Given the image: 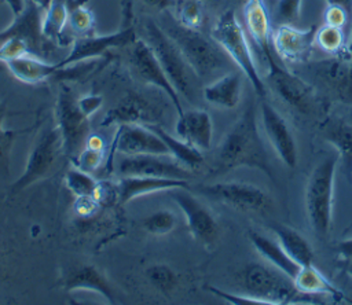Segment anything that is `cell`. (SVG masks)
<instances>
[{"mask_svg": "<svg viewBox=\"0 0 352 305\" xmlns=\"http://www.w3.org/2000/svg\"><path fill=\"white\" fill-rule=\"evenodd\" d=\"M267 82L282 102L301 114H311L318 103L315 88L304 78L282 67L274 58V49L265 56Z\"/></svg>", "mask_w": 352, "mask_h": 305, "instance_id": "10", "label": "cell"}, {"mask_svg": "<svg viewBox=\"0 0 352 305\" xmlns=\"http://www.w3.org/2000/svg\"><path fill=\"white\" fill-rule=\"evenodd\" d=\"M25 1L36 3V4H37V5H40L43 10H45V8L48 7V4H50V1H51V0H25Z\"/></svg>", "mask_w": 352, "mask_h": 305, "instance_id": "49", "label": "cell"}, {"mask_svg": "<svg viewBox=\"0 0 352 305\" xmlns=\"http://www.w3.org/2000/svg\"><path fill=\"white\" fill-rule=\"evenodd\" d=\"M65 184L72 194L81 199H89L95 196L99 187L98 181L91 176V173H87L77 166L70 168L66 172Z\"/></svg>", "mask_w": 352, "mask_h": 305, "instance_id": "35", "label": "cell"}, {"mask_svg": "<svg viewBox=\"0 0 352 305\" xmlns=\"http://www.w3.org/2000/svg\"><path fill=\"white\" fill-rule=\"evenodd\" d=\"M327 7H336L348 14V16L352 19V0H326Z\"/></svg>", "mask_w": 352, "mask_h": 305, "instance_id": "44", "label": "cell"}, {"mask_svg": "<svg viewBox=\"0 0 352 305\" xmlns=\"http://www.w3.org/2000/svg\"><path fill=\"white\" fill-rule=\"evenodd\" d=\"M146 4L154 7V8H158V10H168L170 7H175L177 4L176 0H143Z\"/></svg>", "mask_w": 352, "mask_h": 305, "instance_id": "45", "label": "cell"}, {"mask_svg": "<svg viewBox=\"0 0 352 305\" xmlns=\"http://www.w3.org/2000/svg\"><path fill=\"white\" fill-rule=\"evenodd\" d=\"M143 125L148 126L153 132H155L162 139V142L165 143L169 151V155L184 168L192 170V169H198L204 163L202 151L190 146L180 137L172 136L160 124H143Z\"/></svg>", "mask_w": 352, "mask_h": 305, "instance_id": "29", "label": "cell"}, {"mask_svg": "<svg viewBox=\"0 0 352 305\" xmlns=\"http://www.w3.org/2000/svg\"><path fill=\"white\" fill-rule=\"evenodd\" d=\"M316 30L315 25L304 30L294 27V25H278L271 34L272 49L285 62L305 60L315 44Z\"/></svg>", "mask_w": 352, "mask_h": 305, "instance_id": "18", "label": "cell"}, {"mask_svg": "<svg viewBox=\"0 0 352 305\" xmlns=\"http://www.w3.org/2000/svg\"><path fill=\"white\" fill-rule=\"evenodd\" d=\"M192 192L242 212H263L271 206L270 196L260 187L249 183L219 181L198 184L192 188Z\"/></svg>", "mask_w": 352, "mask_h": 305, "instance_id": "11", "label": "cell"}, {"mask_svg": "<svg viewBox=\"0 0 352 305\" xmlns=\"http://www.w3.org/2000/svg\"><path fill=\"white\" fill-rule=\"evenodd\" d=\"M43 8L36 3L26 1L21 14L14 16V21L8 27L0 32V43L8 37H21L29 45L30 54L45 58L47 44L50 43L41 32Z\"/></svg>", "mask_w": 352, "mask_h": 305, "instance_id": "16", "label": "cell"}, {"mask_svg": "<svg viewBox=\"0 0 352 305\" xmlns=\"http://www.w3.org/2000/svg\"><path fill=\"white\" fill-rule=\"evenodd\" d=\"M113 124H160L157 122V110L148 100L140 95L128 93L103 117L100 125Z\"/></svg>", "mask_w": 352, "mask_h": 305, "instance_id": "21", "label": "cell"}, {"mask_svg": "<svg viewBox=\"0 0 352 305\" xmlns=\"http://www.w3.org/2000/svg\"><path fill=\"white\" fill-rule=\"evenodd\" d=\"M60 154H63V142L59 126L56 122L44 124L36 133L23 172L11 185L12 194L21 192L29 185L45 179L55 168Z\"/></svg>", "mask_w": 352, "mask_h": 305, "instance_id": "7", "label": "cell"}, {"mask_svg": "<svg viewBox=\"0 0 352 305\" xmlns=\"http://www.w3.org/2000/svg\"><path fill=\"white\" fill-rule=\"evenodd\" d=\"M242 76L239 71L231 70L210 81L202 88L204 99L220 109H235L241 102Z\"/></svg>", "mask_w": 352, "mask_h": 305, "instance_id": "24", "label": "cell"}, {"mask_svg": "<svg viewBox=\"0 0 352 305\" xmlns=\"http://www.w3.org/2000/svg\"><path fill=\"white\" fill-rule=\"evenodd\" d=\"M186 188L187 187H177L169 190V195L183 212L191 236L201 245L212 247L216 243L220 232L217 220L209 207L202 203L194 195V192Z\"/></svg>", "mask_w": 352, "mask_h": 305, "instance_id": "12", "label": "cell"}, {"mask_svg": "<svg viewBox=\"0 0 352 305\" xmlns=\"http://www.w3.org/2000/svg\"><path fill=\"white\" fill-rule=\"evenodd\" d=\"M77 102H78L80 109L84 111V114L87 117H91L94 113H96L102 107L103 98H102V95L89 93V95H85L82 98H78Z\"/></svg>", "mask_w": 352, "mask_h": 305, "instance_id": "42", "label": "cell"}, {"mask_svg": "<svg viewBox=\"0 0 352 305\" xmlns=\"http://www.w3.org/2000/svg\"><path fill=\"white\" fill-rule=\"evenodd\" d=\"M66 290L67 291H76V290L94 291L100 294L110 304L117 302V293L114 287L110 284L107 278L94 265H85L74 271L66 282Z\"/></svg>", "mask_w": 352, "mask_h": 305, "instance_id": "27", "label": "cell"}, {"mask_svg": "<svg viewBox=\"0 0 352 305\" xmlns=\"http://www.w3.org/2000/svg\"><path fill=\"white\" fill-rule=\"evenodd\" d=\"M243 21L248 34L257 49L265 58L272 52L271 47V22L264 0H249L243 5Z\"/></svg>", "mask_w": 352, "mask_h": 305, "instance_id": "23", "label": "cell"}, {"mask_svg": "<svg viewBox=\"0 0 352 305\" xmlns=\"http://www.w3.org/2000/svg\"><path fill=\"white\" fill-rule=\"evenodd\" d=\"M337 254L342 261L352 260V238L344 239L337 246Z\"/></svg>", "mask_w": 352, "mask_h": 305, "instance_id": "43", "label": "cell"}, {"mask_svg": "<svg viewBox=\"0 0 352 305\" xmlns=\"http://www.w3.org/2000/svg\"><path fill=\"white\" fill-rule=\"evenodd\" d=\"M326 140L336 148L340 162L352 173V122L345 118H333L324 128Z\"/></svg>", "mask_w": 352, "mask_h": 305, "instance_id": "30", "label": "cell"}, {"mask_svg": "<svg viewBox=\"0 0 352 305\" xmlns=\"http://www.w3.org/2000/svg\"><path fill=\"white\" fill-rule=\"evenodd\" d=\"M175 129L177 137L190 146L202 152L210 150L213 139V121L206 110L194 109L183 111L180 115H177Z\"/></svg>", "mask_w": 352, "mask_h": 305, "instance_id": "20", "label": "cell"}, {"mask_svg": "<svg viewBox=\"0 0 352 305\" xmlns=\"http://www.w3.org/2000/svg\"><path fill=\"white\" fill-rule=\"evenodd\" d=\"M242 283L248 294L264 301L265 305L323 304L320 295L301 291L293 279L272 265L248 264L242 272Z\"/></svg>", "mask_w": 352, "mask_h": 305, "instance_id": "3", "label": "cell"}, {"mask_svg": "<svg viewBox=\"0 0 352 305\" xmlns=\"http://www.w3.org/2000/svg\"><path fill=\"white\" fill-rule=\"evenodd\" d=\"M144 36V41L155 54L161 67L164 69L166 77L177 91V93H182L188 102H192L195 98L197 82L199 78L190 67L176 44L153 19L146 21Z\"/></svg>", "mask_w": 352, "mask_h": 305, "instance_id": "6", "label": "cell"}, {"mask_svg": "<svg viewBox=\"0 0 352 305\" xmlns=\"http://www.w3.org/2000/svg\"><path fill=\"white\" fill-rule=\"evenodd\" d=\"M4 63L16 80L26 84H37L48 78H55L59 70L58 63H48L33 54H25Z\"/></svg>", "mask_w": 352, "mask_h": 305, "instance_id": "26", "label": "cell"}, {"mask_svg": "<svg viewBox=\"0 0 352 305\" xmlns=\"http://www.w3.org/2000/svg\"><path fill=\"white\" fill-rule=\"evenodd\" d=\"M346 40L349 43V34L346 30H344L342 27H338V26L327 25V23H324L322 27H319L316 30V36H315V43L322 49H324L326 52L333 54V55H341L342 49H346V52H348Z\"/></svg>", "mask_w": 352, "mask_h": 305, "instance_id": "33", "label": "cell"}, {"mask_svg": "<svg viewBox=\"0 0 352 305\" xmlns=\"http://www.w3.org/2000/svg\"><path fill=\"white\" fill-rule=\"evenodd\" d=\"M311 74L327 91L345 102H352V73L349 58L334 55L308 65Z\"/></svg>", "mask_w": 352, "mask_h": 305, "instance_id": "19", "label": "cell"}, {"mask_svg": "<svg viewBox=\"0 0 352 305\" xmlns=\"http://www.w3.org/2000/svg\"><path fill=\"white\" fill-rule=\"evenodd\" d=\"M177 21L192 29H198L202 22V5L198 0H182L177 4Z\"/></svg>", "mask_w": 352, "mask_h": 305, "instance_id": "38", "label": "cell"}, {"mask_svg": "<svg viewBox=\"0 0 352 305\" xmlns=\"http://www.w3.org/2000/svg\"><path fill=\"white\" fill-rule=\"evenodd\" d=\"M236 168H252L274 179L267 150L261 139L254 106H248L220 142L212 165L214 174H223Z\"/></svg>", "mask_w": 352, "mask_h": 305, "instance_id": "1", "label": "cell"}, {"mask_svg": "<svg viewBox=\"0 0 352 305\" xmlns=\"http://www.w3.org/2000/svg\"><path fill=\"white\" fill-rule=\"evenodd\" d=\"M160 26L176 44L199 80H216L224 73L231 71L230 67L234 63L231 58L216 41L213 43L206 38L198 29L187 27L169 15L162 18Z\"/></svg>", "mask_w": 352, "mask_h": 305, "instance_id": "2", "label": "cell"}, {"mask_svg": "<svg viewBox=\"0 0 352 305\" xmlns=\"http://www.w3.org/2000/svg\"><path fill=\"white\" fill-rule=\"evenodd\" d=\"M77 99L66 84L60 85L55 106V122L62 135L63 154L72 161L85 147L91 135L89 117L80 109Z\"/></svg>", "mask_w": 352, "mask_h": 305, "instance_id": "8", "label": "cell"}, {"mask_svg": "<svg viewBox=\"0 0 352 305\" xmlns=\"http://www.w3.org/2000/svg\"><path fill=\"white\" fill-rule=\"evenodd\" d=\"M302 0H275V19L279 25H294L300 19Z\"/></svg>", "mask_w": 352, "mask_h": 305, "instance_id": "40", "label": "cell"}, {"mask_svg": "<svg viewBox=\"0 0 352 305\" xmlns=\"http://www.w3.org/2000/svg\"><path fill=\"white\" fill-rule=\"evenodd\" d=\"M231 1H232V3H235L236 5H241V7L243 8V5H245L249 0H231Z\"/></svg>", "mask_w": 352, "mask_h": 305, "instance_id": "50", "label": "cell"}, {"mask_svg": "<svg viewBox=\"0 0 352 305\" xmlns=\"http://www.w3.org/2000/svg\"><path fill=\"white\" fill-rule=\"evenodd\" d=\"M138 40L136 32L133 27V15H132V3L131 0L122 1V19L121 26L116 33L103 34V36H80L73 41L72 51L66 58L58 62L59 67L73 65L77 62L95 59L107 52L111 48H121L132 45Z\"/></svg>", "mask_w": 352, "mask_h": 305, "instance_id": "9", "label": "cell"}, {"mask_svg": "<svg viewBox=\"0 0 352 305\" xmlns=\"http://www.w3.org/2000/svg\"><path fill=\"white\" fill-rule=\"evenodd\" d=\"M70 5L67 0H51L43 11L41 32L48 41H59L66 23H69Z\"/></svg>", "mask_w": 352, "mask_h": 305, "instance_id": "32", "label": "cell"}, {"mask_svg": "<svg viewBox=\"0 0 352 305\" xmlns=\"http://www.w3.org/2000/svg\"><path fill=\"white\" fill-rule=\"evenodd\" d=\"M120 176H146L186 180L192 176V170L180 165L170 155L140 154L124 155L117 163Z\"/></svg>", "mask_w": 352, "mask_h": 305, "instance_id": "14", "label": "cell"}, {"mask_svg": "<svg viewBox=\"0 0 352 305\" xmlns=\"http://www.w3.org/2000/svg\"><path fill=\"white\" fill-rule=\"evenodd\" d=\"M208 290L217 295L219 298L232 304V305H265L264 301L250 295V294H234V293H228V291H224V290H220L217 287H213V286H208Z\"/></svg>", "mask_w": 352, "mask_h": 305, "instance_id": "41", "label": "cell"}, {"mask_svg": "<svg viewBox=\"0 0 352 305\" xmlns=\"http://www.w3.org/2000/svg\"><path fill=\"white\" fill-rule=\"evenodd\" d=\"M261 125L268 142L275 150L278 158L289 168H294L297 163V143L294 135L285 120V117L268 102L260 103Z\"/></svg>", "mask_w": 352, "mask_h": 305, "instance_id": "15", "label": "cell"}, {"mask_svg": "<svg viewBox=\"0 0 352 305\" xmlns=\"http://www.w3.org/2000/svg\"><path fill=\"white\" fill-rule=\"evenodd\" d=\"M69 25L76 34L87 36L94 27V15L85 4L72 5L69 14Z\"/></svg>", "mask_w": 352, "mask_h": 305, "instance_id": "39", "label": "cell"}, {"mask_svg": "<svg viewBox=\"0 0 352 305\" xmlns=\"http://www.w3.org/2000/svg\"><path fill=\"white\" fill-rule=\"evenodd\" d=\"M249 239L257 253L274 268L283 272L286 276L296 280L301 271V265L296 262L279 245L278 240H274L268 238L267 235H263L257 231H249Z\"/></svg>", "mask_w": 352, "mask_h": 305, "instance_id": "25", "label": "cell"}, {"mask_svg": "<svg viewBox=\"0 0 352 305\" xmlns=\"http://www.w3.org/2000/svg\"><path fill=\"white\" fill-rule=\"evenodd\" d=\"M177 187H188V181L164 177L121 176V179L116 184V191L118 202L121 205H125L138 196L158 191H169Z\"/></svg>", "mask_w": 352, "mask_h": 305, "instance_id": "22", "label": "cell"}, {"mask_svg": "<svg viewBox=\"0 0 352 305\" xmlns=\"http://www.w3.org/2000/svg\"><path fill=\"white\" fill-rule=\"evenodd\" d=\"M348 54H349V63H351V73H352V25H351V34L348 43Z\"/></svg>", "mask_w": 352, "mask_h": 305, "instance_id": "47", "label": "cell"}, {"mask_svg": "<svg viewBox=\"0 0 352 305\" xmlns=\"http://www.w3.org/2000/svg\"><path fill=\"white\" fill-rule=\"evenodd\" d=\"M4 1H6L7 5L10 7L11 12L14 14V16L18 15V14H21L22 10L25 8V4H26L25 0H4Z\"/></svg>", "mask_w": 352, "mask_h": 305, "instance_id": "46", "label": "cell"}, {"mask_svg": "<svg viewBox=\"0 0 352 305\" xmlns=\"http://www.w3.org/2000/svg\"><path fill=\"white\" fill-rule=\"evenodd\" d=\"M345 264H344V272L345 273H348L351 278H352V260H346V261H344Z\"/></svg>", "mask_w": 352, "mask_h": 305, "instance_id": "48", "label": "cell"}, {"mask_svg": "<svg viewBox=\"0 0 352 305\" xmlns=\"http://www.w3.org/2000/svg\"><path fill=\"white\" fill-rule=\"evenodd\" d=\"M129 63L136 73V76L146 84L154 85L158 89L164 91L166 96L170 99L173 107L176 109L177 115H180L184 110L182 107L180 95L166 77L164 69L161 67L155 54L150 48V45L143 40L138 38L131 45V54H129Z\"/></svg>", "mask_w": 352, "mask_h": 305, "instance_id": "13", "label": "cell"}, {"mask_svg": "<svg viewBox=\"0 0 352 305\" xmlns=\"http://www.w3.org/2000/svg\"><path fill=\"white\" fill-rule=\"evenodd\" d=\"M146 275L150 283L164 294H169L176 286L175 272L165 264H154L147 271Z\"/></svg>", "mask_w": 352, "mask_h": 305, "instance_id": "36", "label": "cell"}, {"mask_svg": "<svg viewBox=\"0 0 352 305\" xmlns=\"http://www.w3.org/2000/svg\"><path fill=\"white\" fill-rule=\"evenodd\" d=\"M85 3H87V0H74L72 3V5H80V4H85Z\"/></svg>", "mask_w": 352, "mask_h": 305, "instance_id": "51", "label": "cell"}, {"mask_svg": "<svg viewBox=\"0 0 352 305\" xmlns=\"http://www.w3.org/2000/svg\"><path fill=\"white\" fill-rule=\"evenodd\" d=\"M338 154L324 155L312 169L305 185V213L316 236L329 235L333 220V198Z\"/></svg>", "mask_w": 352, "mask_h": 305, "instance_id": "4", "label": "cell"}, {"mask_svg": "<svg viewBox=\"0 0 352 305\" xmlns=\"http://www.w3.org/2000/svg\"><path fill=\"white\" fill-rule=\"evenodd\" d=\"M113 151L122 155H169V151L162 139L143 124L118 125V131L113 143Z\"/></svg>", "mask_w": 352, "mask_h": 305, "instance_id": "17", "label": "cell"}, {"mask_svg": "<svg viewBox=\"0 0 352 305\" xmlns=\"http://www.w3.org/2000/svg\"><path fill=\"white\" fill-rule=\"evenodd\" d=\"M296 286L309 294H316V295H329L336 302H342L348 301L351 302L345 294L338 290L316 267L309 265V267H302L298 276L294 280Z\"/></svg>", "mask_w": 352, "mask_h": 305, "instance_id": "31", "label": "cell"}, {"mask_svg": "<svg viewBox=\"0 0 352 305\" xmlns=\"http://www.w3.org/2000/svg\"><path fill=\"white\" fill-rule=\"evenodd\" d=\"M176 225V216L166 209L157 210L143 220V227L153 235H165Z\"/></svg>", "mask_w": 352, "mask_h": 305, "instance_id": "37", "label": "cell"}, {"mask_svg": "<svg viewBox=\"0 0 352 305\" xmlns=\"http://www.w3.org/2000/svg\"><path fill=\"white\" fill-rule=\"evenodd\" d=\"M276 240L283 247V250L301 267L314 265V250L309 242L293 227L275 223L271 225Z\"/></svg>", "mask_w": 352, "mask_h": 305, "instance_id": "28", "label": "cell"}, {"mask_svg": "<svg viewBox=\"0 0 352 305\" xmlns=\"http://www.w3.org/2000/svg\"><path fill=\"white\" fill-rule=\"evenodd\" d=\"M212 38L226 51L231 60L246 76L254 92L264 98L267 93L265 81L257 71L256 60L246 37V32L239 23L234 10H227L220 15L212 29Z\"/></svg>", "mask_w": 352, "mask_h": 305, "instance_id": "5", "label": "cell"}, {"mask_svg": "<svg viewBox=\"0 0 352 305\" xmlns=\"http://www.w3.org/2000/svg\"><path fill=\"white\" fill-rule=\"evenodd\" d=\"M74 166L80 168L87 173H94L104 162V148L103 140L96 135H89L85 147L73 161Z\"/></svg>", "mask_w": 352, "mask_h": 305, "instance_id": "34", "label": "cell"}]
</instances>
